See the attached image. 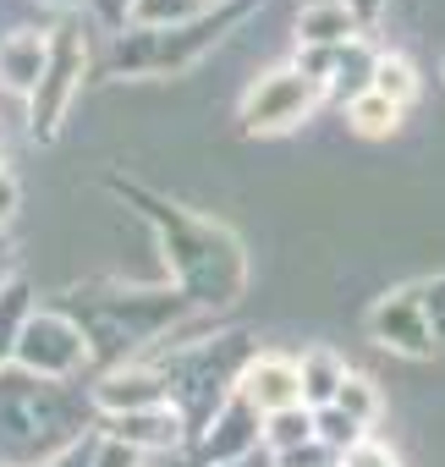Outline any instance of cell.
<instances>
[{"instance_id": "obj_1", "label": "cell", "mask_w": 445, "mask_h": 467, "mask_svg": "<svg viewBox=\"0 0 445 467\" xmlns=\"http://www.w3.org/2000/svg\"><path fill=\"white\" fill-rule=\"evenodd\" d=\"M154 220V248L165 259V281H176V297L187 308H232L248 292V248L232 225L187 214L165 198H143Z\"/></svg>"}, {"instance_id": "obj_2", "label": "cell", "mask_w": 445, "mask_h": 467, "mask_svg": "<svg viewBox=\"0 0 445 467\" xmlns=\"http://www.w3.org/2000/svg\"><path fill=\"white\" fill-rule=\"evenodd\" d=\"M88 396H78L72 385H50L34 379L23 368H0V467H39L50 462L61 445H72L83 429Z\"/></svg>"}, {"instance_id": "obj_3", "label": "cell", "mask_w": 445, "mask_h": 467, "mask_svg": "<svg viewBox=\"0 0 445 467\" xmlns=\"http://www.w3.org/2000/svg\"><path fill=\"white\" fill-rule=\"evenodd\" d=\"M83 83H88V28H83V17H61L56 28H45V72L23 99L28 105V132L39 143L61 138Z\"/></svg>"}, {"instance_id": "obj_4", "label": "cell", "mask_w": 445, "mask_h": 467, "mask_svg": "<svg viewBox=\"0 0 445 467\" xmlns=\"http://www.w3.org/2000/svg\"><path fill=\"white\" fill-rule=\"evenodd\" d=\"M325 99H330V94H325V83L303 78V72L286 61V67L259 72V78L243 88L237 121H243V132H248V138H286V132H303V127L319 116V105H325Z\"/></svg>"}, {"instance_id": "obj_5", "label": "cell", "mask_w": 445, "mask_h": 467, "mask_svg": "<svg viewBox=\"0 0 445 467\" xmlns=\"http://www.w3.org/2000/svg\"><path fill=\"white\" fill-rule=\"evenodd\" d=\"M88 363H94V352H88V336L72 319V308H39L34 303V314L23 319V330L12 341V368L50 379V385H72Z\"/></svg>"}, {"instance_id": "obj_6", "label": "cell", "mask_w": 445, "mask_h": 467, "mask_svg": "<svg viewBox=\"0 0 445 467\" xmlns=\"http://www.w3.org/2000/svg\"><path fill=\"white\" fill-rule=\"evenodd\" d=\"M363 325H368V341L385 347L390 358H407V363L440 358V347H434V336H429V319H423V292H418V281L385 286V292L374 297V308H368Z\"/></svg>"}, {"instance_id": "obj_7", "label": "cell", "mask_w": 445, "mask_h": 467, "mask_svg": "<svg viewBox=\"0 0 445 467\" xmlns=\"http://www.w3.org/2000/svg\"><path fill=\"white\" fill-rule=\"evenodd\" d=\"M259 412L232 390L198 429H192V467H220V462H237V456H254L259 451Z\"/></svg>"}, {"instance_id": "obj_8", "label": "cell", "mask_w": 445, "mask_h": 467, "mask_svg": "<svg viewBox=\"0 0 445 467\" xmlns=\"http://www.w3.org/2000/svg\"><path fill=\"white\" fill-rule=\"evenodd\" d=\"M160 401H171V379H165L154 363H143V358L110 363V368L88 385V412H99V418L143 412V407H160Z\"/></svg>"}, {"instance_id": "obj_9", "label": "cell", "mask_w": 445, "mask_h": 467, "mask_svg": "<svg viewBox=\"0 0 445 467\" xmlns=\"http://www.w3.org/2000/svg\"><path fill=\"white\" fill-rule=\"evenodd\" d=\"M94 429H99L105 440H116V445L138 451L143 462H154V456H171V451H181V445H187V418H181L171 401H160V407H143V412H121V418H99Z\"/></svg>"}, {"instance_id": "obj_10", "label": "cell", "mask_w": 445, "mask_h": 467, "mask_svg": "<svg viewBox=\"0 0 445 467\" xmlns=\"http://www.w3.org/2000/svg\"><path fill=\"white\" fill-rule=\"evenodd\" d=\"M259 418L270 412H286V407H303V390H297V363L286 352H254L243 368H237V385H232Z\"/></svg>"}, {"instance_id": "obj_11", "label": "cell", "mask_w": 445, "mask_h": 467, "mask_svg": "<svg viewBox=\"0 0 445 467\" xmlns=\"http://www.w3.org/2000/svg\"><path fill=\"white\" fill-rule=\"evenodd\" d=\"M297 390H303V407L314 412V407H330L336 401V390H341V379H347V358H341V347H330V341H308L297 358Z\"/></svg>"}, {"instance_id": "obj_12", "label": "cell", "mask_w": 445, "mask_h": 467, "mask_svg": "<svg viewBox=\"0 0 445 467\" xmlns=\"http://www.w3.org/2000/svg\"><path fill=\"white\" fill-rule=\"evenodd\" d=\"M292 34L303 50H341L347 39L363 34V23L341 6V0H308V6H297L292 17Z\"/></svg>"}, {"instance_id": "obj_13", "label": "cell", "mask_w": 445, "mask_h": 467, "mask_svg": "<svg viewBox=\"0 0 445 467\" xmlns=\"http://www.w3.org/2000/svg\"><path fill=\"white\" fill-rule=\"evenodd\" d=\"M39 72H45V28H23V34L0 39V88H6V94L28 99Z\"/></svg>"}, {"instance_id": "obj_14", "label": "cell", "mask_w": 445, "mask_h": 467, "mask_svg": "<svg viewBox=\"0 0 445 467\" xmlns=\"http://www.w3.org/2000/svg\"><path fill=\"white\" fill-rule=\"evenodd\" d=\"M214 6H203V0H132L121 28H138V34H171V28H192L203 23Z\"/></svg>"}, {"instance_id": "obj_15", "label": "cell", "mask_w": 445, "mask_h": 467, "mask_svg": "<svg viewBox=\"0 0 445 467\" xmlns=\"http://www.w3.org/2000/svg\"><path fill=\"white\" fill-rule=\"evenodd\" d=\"M374 45H368V34H357V39H347L341 50H336V61H330V78H325V94L330 99H357V94H368V72H374Z\"/></svg>"}, {"instance_id": "obj_16", "label": "cell", "mask_w": 445, "mask_h": 467, "mask_svg": "<svg viewBox=\"0 0 445 467\" xmlns=\"http://www.w3.org/2000/svg\"><path fill=\"white\" fill-rule=\"evenodd\" d=\"M368 94H379L396 110H412L418 94H423V78H418V67L401 50H379L374 56V72H368Z\"/></svg>"}, {"instance_id": "obj_17", "label": "cell", "mask_w": 445, "mask_h": 467, "mask_svg": "<svg viewBox=\"0 0 445 467\" xmlns=\"http://www.w3.org/2000/svg\"><path fill=\"white\" fill-rule=\"evenodd\" d=\"M341 116H347V132L363 138V143H390V138L401 132V121H407V110L385 105L379 94H357V99H347Z\"/></svg>"}, {"instance_id": "obj_18", "label": "cell", "mask_w": 445, "mask_h": 467, "mask_svg": "<svg viewBox=\"0 0 445 467\" xmlns=\"http://www.w3.org/2000/svg\"><path fill=\"white\" fill-rule=\"evenodd\" d=\"M336 412H347L363 434L385 418V385L374 379V374H357V368H347V379H341V390H336V401H330Z\"/></svg>"}, {"instance_id": "obj_19", "label": "cell", "mask_w": 445, "mask_h": 467, "mask_svg": "<svg viewBox=\"0 0 445 467\" xmlns=\"http://www.w3.org/2000/svg\"><path fill=\"white\" fill-rule=\"evenodd\" d=\"M314 440V412L308 407H286V412H270L264 423H259V451L275 462V456H292L297 445H308Z\"/></svg>"}, {"instance_id": "obj_20", "label": "cell", "mask_w": 445, "mask_h": 467, "mask_svg": "<svg viewBox=\"0 0 445 467\" xmlns=\"http://www.w3.org/2000/svg\"><path fill=\"white\" fill-rule=\"evenodd\" d=\"M28 314H34V286L23 275H12L6 286H0V368L12 363V341H17Z\"/></svg>"}, {"instance_id": "obj_21", "label": "cell", "mask_w": 445, "mask_h": 467, "mask_svg": "<svg viewBox=\"0 0 445 467\" xmlns=\"http://www.w3.org/2000/svg\"><path fill=\"white\" fill-rule=\"evenodd\" d=\"M314 440H319L330 456H341V451H352V445L363 440V429H357L347 412H336V407H314Z\"/></svg>"}, {"instance_id": "obj_22", "label": "cell", "mask_w": 445, "mask_h": 467, "mask_svg": "<svg viewBox=\"0 0 445 467\" xmlns=\"http://www.w3.org/2000/svg\"><path fill=\"white\" fill-rule=\"evenodd\" d=\"M336 467H401V456H396V445H385V440L363 434L352 451H341V456H336Z\"/></svg>"}, {"instance_id": "obj_23", "label": "cell", "mask_w": 445, "mask_h": 467, "mask_svg": "<svg viewBox=\"0 0 445 467\" xmlns=\"http://www.w3.org/2000/svg\"><path fill=\"white\" fill-rule=\"evenodd\" d=\"M418 292H423V319H429V336H434V347L445 352V275L418 281Z\"/></svg>"}, {"instance_id": "obj_24", "label": "cell", "mask_w": 445, "mask_h": 467, "mask_svg": "<svg viewBox=\"0 0 445 467\" xmlns=\"http://www.w3.org/2000/svg\"><path fill=\"white\" fill-rule=\"evenodd\" d=\"M94 451H99V429H83L72 445H61L50 462H39V467H94Z\"/></svg>"}, {"instance_id": "obj_25", "label": "cell", "mask_w": 445, "mask_h": 467, "mask_svg": "<svg viewBox=\"0 0 445 467\" xmlns=\"http://www.w3.org/2000/svg\"><path fill=\"white\" fill-rule=\"evenodd\" d=\"M94 467H143V456H138V451H127V445H116V440H105V434H99V451H94Z\"/></svg>"}, {"instance_id": "obj_26", "label": "cell", "mask_w": 445, "mask_h": 467, "mask_svg": "<svg viewBox=\"0 0 445 467\" xmlns=\"http://www.w3.org/2000/svg\"><path fill=\"white\" fill-rule=\"evenodd\" d=\"M341 6H347V12H352V17L363 23V34H368V28H374V23H379L385 12H390V0H341Z\"/></svg>"}, {"instance_id": "obj_27", "label": "cell", "mask_w": 445, "mask_h": 467, "mask_svg": "<svg viewBox=\"0 0 445 467\" xmlns=\"http://www.w3.org/2000/svg\"><path fill=\"white\" fill-rule=\"evenodd\" d=\"M17 209H23V187H17V176H0V225H12Z\"/></svg>"}, {"instance_id": "obj_28", "label": "cell", "mask_w": 445, "mask_h": 467, "mask_svg": "<svg viewBox=\"0 0 445 467\" xmlns=\"http://www.w3.org/2000/svg\"><path fill=\"white\" fill-rule=\"evenodd\" d=\"M12 275H17V237H12V225H0V286Z\"/></svg>"}, {"instance_id": "obj_29", "label": "cell", "mask_w": 445, "mask_h": 467, "mask_svg": "<svg viewBox=\"0 0 445 467\" xmlns=\"http://www.w3.org/2000/svg\"><path fill=\"white\" fill-rule=\"evenodd\" d=\"M127 6H132V0H94V12H99V17H105L116 34H121V17H127Z\"/></svg>"}, {"instance_id": "obj_30", "label": "cell", "mask_w": 445, "mask_h": 467, "mask_svg": "<svg viewBox=\"0 0 445 467\" xmlns=\"http://www.w3.org/2000/svg\"><path fill=\"white\" fill-rule=\"evenodd\" d=\"M34 6H50V12H61V17H78L83 6H94V0H34Z\"/></svg>"}, {"instance_id": "obj_31", "label": "cell", "mask_w": 445, "mask_h": 467, "mask_svg": "<svg viewBox=\"0 0 445 467\" xmlns=\"http://www.w3.org/2000/svg\"><path fill=\"white\" fill-rule=\"evenodd\" d=\"M220 467H275L264 451H254V456H237V462H220Z\"/></svg>"}, {"instance_id": "obj_32", "label": "cell", "mask_w": 445, "mask_h": 467, "mask_svg": "<svg viewBox=\"0 0 445 467\" xmlns=\"http://www.w3.org/2000/svg\"><path fill=\"white\" fill-rule=\"evenodd\" d=\"M0 176H12V171H6V149H0Z\"/></svg>"}, {"instance_id": "obj_33", "label": "cell", "mask_w": 445, "mask_h": 467, "mask_svg": "<svg viewBox=\"0 0 445 467\" xmlns=\"http://www.w3.org/2000/svg\"><path fill=\"white\" fill-rule=\"evenodd\" d=\"M203 6H226V0H203Z\"/></svg>"}, {"instance_id": "obj_34", "label": "cell", "mask_w": 445, "mask_h": 467, "mask_svg": "<svg viewBox=\"0 0 445 467\" xmlns=\"http://www.w3.org/2000/svg\"><path fill=\"white\" fill-rule=\"evenodd\" d=\"M143 467H160V462H143Z\"/></svg>"}, {"instance_id": "obj_35", "label": "cell", "mask_w": 445, "mask_h": 467, "mask_svg": "<svg viewBox=\"0 0 445 467\" xmlns=\"http://www.w3.org/2000/svg\"><path fill=\"white\" fill-rule=\"evenodd\" d=\"M297 6H308V0H297Z\"/></svg>"}]
</instances>
